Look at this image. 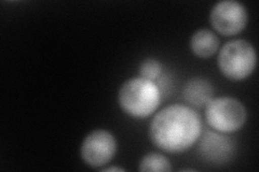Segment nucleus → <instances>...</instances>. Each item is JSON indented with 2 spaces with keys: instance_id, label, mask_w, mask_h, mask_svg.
I'll use <instances>...</instances> for the list:
<instances>
[{
  "instance_id": "nucleus-11",
  "label": "nucleus",
  "mask_w": 259,
  "mask_h": 172,
  "mask_svg": "<svg viewBox=\"0 0 259 172\" xmlns=\"http://www.w3.org/2000/svg\"><path fill=\"white\" fill-rule=\"evenodd\" d=\"M162 73V65L156 59L145 60L140 66V75L142 78L155 82Z\"/></svg>"
},
{
  "instance_id": "nucleus-2",
  "label": "nucleus",
  "mask_w": 259,
  "mask_h": 172,
  "mask_svg": "<svg viewBox=\"0 0 259 172\" xmlns=\"http://www.w3.org/2000/svg\"><path fill=\"white\" fill-rule=\"evenodd\" d=\"M119 104L126 114L135 119H146L153 114L161 102V92L153 81L132 78L119 89Z\"/></svg>"
},
{
  "instance_id": "nucleus-6",
  "label": "nucleus",
  "mask_w": 259,
  "mask_h": 172,
  "mask_svg": "<svg viewBox=\"0 0 259 172\" xmlns=\"http://www.w3.org/2000/svg\"><path fill=\"white\" fill-rule=\"evenodd\" d=\"M117 152L116 138L108 130L96 129L89 134L81 144V157L87 165L100 168L108 163Z\"/></svg>"
},
{
  "instance_id": "nucleus-10",
  "label": "nucleus",
  "mask_w": 259,
  "mask_h": 172,
  "mask_svg": "<svg viewBox=\"0 0 259 172\" xmlns=\"http://www.w3.org/2000/svg\"><path fill=\"white\" fill-rule=\"evenodd\" d=\"M139 170L147 172H168L172 170V167L171 162L164 155L159 153H149L142 158Z\"/></svg>"
},
{
  "instance_id": "nucleus-4",
  "label": "nucleus",
  "mask_w": 259,
  "mask_h": 172,
  "mask_svg": "<svg viewBox=\"0 0 259 172\" xmlns=\"http://www.w3.org/2000/svg\"><path fill=\"white\" fill-rule=\"evenodd\" d=\"M244 104L233 97L212 98L205 105V119L210 128L222 134H232L245 124Z\"/></svg>"
},
{
  "instance_id": "nucleus-12",
  "label": "nucleus",
  "mask_w": 259,
  "mask_h": 172,
  "mask_svg": "<svg viewBox=\"0 0 259 172\" xmlns=\"http://www.w3.org/2000/svg\"><path fill=\"white\" fill-rule=\"evenodd\" d=\"M103 171H124L123 168H120V167H110V168H106V169H103Z\"/></svg>"
},
{
  "instance_id": "nucleus-3",
  "label": "nucleus",
  "mask_w": 259,
  "mask_h": 172,
  "mask_svg": "<svg viewBox=\"0 0 259 172\" xmlns=\"http://www.w3.org/2000/svg\"><path fill=\"white\" fill-rule=\"evenodd\" d=\"M218 67L223 75L231 81H242L254 72L257 55L253 44L246 40L227 42L217 57Z\"/></svg>"
},
{
  "instance_id": "nucleus-1",
  "label": "nucleus",
  "mask_w": 259,
  "mask_h": 172,
  "mask_svg": "<svg viewBox=\"0 0 259 172\" xmlns=\"http://www.w3.org/2000/svg\"><path fill=\"white\" fill-rule=\"evenodd\" d=\"M202 134L199 114L185 104H172L156 114L150 123L149 138L158 149L178 154L196 144Z\"/></svg>"
},
{
  "instance_id": "nucleus-8",
  "label": "nucleus",
  "mask_w": 259,
  "mask_h": 172,
  "mask_svg": "<svg viewBox=\"0 0 259 172\" xmlns=\"http://www.w3.org/2000/svg\"><path fill=\"white\" fill-rule=\"evenodd\" d=\"M214 88L210 82L204 78H192L186 83L183 97L185 101L197 108L205 106L212 99Z\"/></svg>"
},
{
  "instance_id": "nucleus-5",
  "label": "nucleus",
  "mask_w": 259,
  "mask_h": 172,
  "mask_svg": "<svg viewBox=\"0 0 259 172\" xmlns=\"http://www.w3.org/2000/svg\"><path fill=\"white\" fill-rule=\"evenodd\" d=\"M209 21L218 34L230 37L245 28L248 14L246 8L241 3L236 0H224L213 7Z\"/></svg>"
},
{
  "instance_id": "nucleus-7",
  "label": "nucleus",
  "mask_w": 259,
  "mask_h": 172,
  "mask_svg": "<svg viewBox=\"0 0 259 172\" xmlns=\"http://www.w3.org/2000/svg\"><path fill=\"white\" fill-rule=\"evenodd\" d=\"M199 139L198 152L205 161L221 165L230 161L236 155V142L226 134L205 130Z\"/></svg>"
},
{
  "instance_id": "nucleus-9",
  "label": "nucleus",
  "mask_w": 259,
  "mask_h": 172,
  "mask_svg": "<svg viewBox=\"0 0 259 172\" xmlns=\"http://www.w3.org/2000/svg\"><path fill=\"white\" fill-rule=\"evenodd\" d=\"M220 47V39L208 29L197 30L191 36L190 48L200 59H208L216 54Z\"/></svg>"
}]
</instances>
